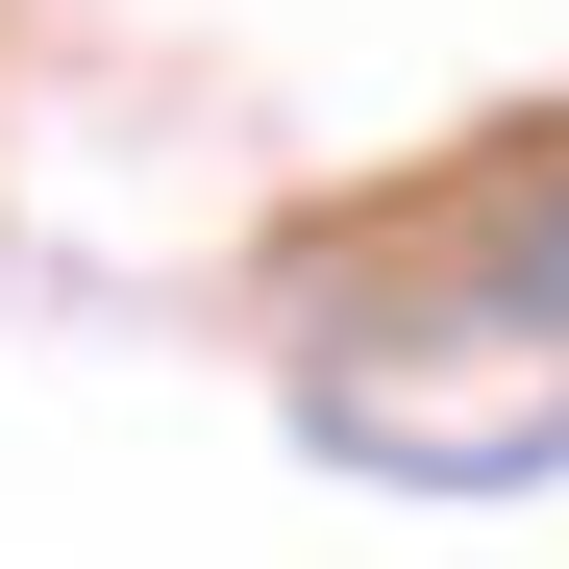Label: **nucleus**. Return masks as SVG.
Listing matches in <instances>:
<instances>
[{
	"instance_id": "f257e3e1",
	"label": "nucleus",
	"mask_w": 569,
	"mask_h": 569,
	"mask_svg": "<svg viewBox=\"0 0 569 569\" xmlns=\"http://www.w3.org/2000/svg\"><path fill=\"white\" fill-rule=\"evenodd\" d=\"M496 322H569V199H520V223H496Z\"/></svg>"
}]
</instances>
